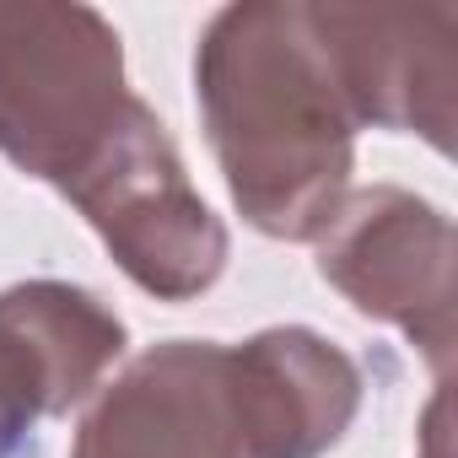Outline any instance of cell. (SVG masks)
<instances>
[{
	"mask_svg": "<svg viewBox=\"0 0 458 458\" xmlns=\"http://www.w3.org/2000/svg\"><path fill=\"white\" fill-rule=\"evenodd\" d=\"M205 140L243 221L281 243H313L356 167V119L308 0H238L194 49Z\"/></svg>",
	"mask_w": 458,
	"mask_h": 458,
	"instance_id": "obj_1",
	"label": "cell"
},
{
	"mask_svg": "<svg viewBox=\"0 0 458 458\" xmlns=\"http://www.w3.org/2000/svg\"><path fill=\"white\" fill-rule=\"evenodd\" d=\"M135 92L124 44L92 6L0 0V157L65 189L119 130Z\"/></svg>",
	"mask_w": 458,
	"mask_h": 458,
	"instance_id": "obj_2",
	"label": "cell"
},
{
	"mask_svg": "<svg viewBox=\"0 0 458 458\" xmlns=\"http://www.w3.org/2000/svg\"><path fill=\"white\" fill-rule=\"evenodd\" d=\"M60 194L92 221L114 265L157 302H194L226 270V226L199 199L167 124L140 98Z\"/></svg>",
	"mask_w": 458,
	"mask_h": 458,
	"instance_id": "obj_3",
	"label": "cell"
},
{
	"mask_svg": "<svg viewBox=\"0 0 458 458\" xmlns=\"http://www.w3.org/2000/svg\"><path fill=\"white\" fill-rule=\"evenodd\" d=\"M318 243V276L367 318L394 324L447 383L453 367V221L399 189H351Z\"/></svg>",
	"mask_w": 458,
	"mask_h": 458,
	"instance_id": "obj_4",
	"label": "cell"
},
{
	"mask_svg": "<svg viewBox=\"0 0 458 458\" xmlns=\"http://www.w3.org/2000/svg\"><path fill=\"white\" fill-rule=\"evenodd\" d=\"M313 6V0H308ZM356 130H399L453 151L458 124V6H313Z\"/></svg>",
	"mask_w": 458,
	"mask_h": 458,
	"instance_id": "obj_5",
	"label": "cell"
},
{
	"mask_svg": "<svg viewBox=\"0 0 458 458\" xmlns=\"http://www.w3.org/2000/svg\"><path fill=\"white\" fill-rule=\"evenodd\" d=\"M71 458H243L233 351L221 340H162L98 388Z\"/></svg>",
	"mask_w": 458,
	"mask_h": 458,
	"instance_id": "obj_6",
	"label": "cell"
},
{
	"mask_svg": "<svg viewBox=\"0 0 458 458\" xmlns=\"http://www.w3.org/2000/svg\"><path fill=\"white\" fill-rule=\"evenodd\" d=\"M124 356V318L87 286L22 281L0 292V453L33 458L38 420L87 404Z\"/></svg>",
	"mask_w": 458,
	"mask_h": 458,
	"instance_id": "obj_7",
	"label": "cell"
},
{
	"mask_svg": "<svg viewBox=\"0 0 458 458\" xmlns=\"http://www.w3.org/2000/svg\"><path fill=\"white\" fill-rule=\"evenodd\" d=\"M233 351L243 458H324L356 420L367 377L318 329H259Z\"/></svg>",
	"mask_w": 458,
	"mask_h": 458,
	"instance_id": "obj_8",
	"label": "cell"
},
{
	"mask_svg": "<svg viewBox=\"0 0 458 458\" xmlns=\"http://www.w3.org/2000/svg\"><path fill=\"white\" fill-rule=\"evenodd\" d=\"M420 458H447V388H437V399H431V410H426Z\"/></svg>",
	"mask_w": 458,
	"mask_h": 458,
	"instance_id": "obj_9",
	"label": "cell"
}]
</instances>
